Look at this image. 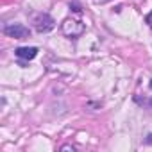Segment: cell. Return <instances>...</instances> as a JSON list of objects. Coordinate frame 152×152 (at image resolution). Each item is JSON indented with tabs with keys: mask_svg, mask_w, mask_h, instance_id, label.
I'll list each match as a JSON object with an SVG mask.
<instances>
[{
	"mask_svg": "<svg viewBox=\"0 0 152 152\" xmlns=\"http://www.w3.org/2000/svg\"><path fill=\"white\" fill-rule=\"evenodd\" d=\"M15 54H16L18 59L31 61V59H34V57L38 56V48H36V47H20V48L15 50Z\"/></svg>",
	"mask_w": 152,
	"mask_h": 152,
	"instance_id": "cell-4",
	"label": "cell"
},
{
	"mask_svg": "<svg viewBox=\"0 0 152 152\" xmlns=\"http://www.w3.org/2000/svg\"><path fill=\"white\" fill-rule=\"evenodd\" d=\"M100 2H106V0H100Z\"/></svg>",
	"mask_w": 152,
	"mask_h": 152,
	"instance_id": "cell-11",
	"label": "cell"
},
{
	"mask_svg": "<svg viewBox=\"0 0 152 152\" xmlns=\"http://www.w3.org/2000/svg\"><path fill=\"white\" fill-rule=\"evenodd\" d=\"M4 34H7L9 38H15V39H25L31 36V31L22 23H7L4 27Z\"/></svg>",
	"mask_w": 152,
	"mask_h": 152,
	"instance_id": "cell-3",
	"label": "cell"
},
{
	"mask_svg": "<svg viewBox=\"0 0 152 152\" xmlns=\"http://www.w3.org/2000/svg\"><path fill=\"white\" fill-rule=\"evenodd\" d=\"M148 88H150V90H152V81H150V83H148Z\"/></svg>",
	"mask_w": 152,
	"mask_h": 152,
	"instance_id": "cell-10",
	"label": "cell"
},
{
	"mask_svg": "<svg viewBox=\"0 0 152 152\" xmlns=\"http://www.w3.org/2000/svg\"><path fill=\"white\" fill-rule=\"evenodd\" d=\"M145 22L148 23V27H152V11H150V13L147 15V18H145Z\"/></svg>",
	"mask_w": 152,
	"mask_h": 152,
	"instance_id": "cell-5",
	"label": "cell"
},
{
	"mask_svg": "<svg viewBox=\"0 0 152 152\" xmlns=\"http://www.w3.org/2000/svg\"><path fill=\"white\" fill-rule=\"evenodd\" d=\"M84 31H86L84 23L79 22V20H73V18H66V20L63 22V25H61V32H63L66 38H72V39L79 38Z\"/></svg>",
	"mask_w": 152,
	"mask_h": 152,
	"instance_id": "cell-1",
	"label": "cell"
},
{
	"mask_svg": "<svg viewBox=\"0 0 152 152\" xmlns=\"http://www.w3.org/2000/svg\"><path fill=\"white\" fill-rule=\"evenodd\" d=\"M61 150H73V147H70V145H64V147H63Z\"/></svg>",
	"mask_w": 152,
	"mask_h": 152,
	"instance_id": "cell-7",
	"label": "cell"
},
{
	"mask_svg": "<svg viewBox=\"0 0 152 152\" xmlns=\"http://www.w3.org/2000/svg\"><path fill=\"white\" fill-rule=\"evenodd\" d=\"M70 9H73L75 13H81V7H79V4H70Z\"/></svg>",
	"mask_w": 152,
	"mask_h": 152,
	"instance_id": "cell-6",
	"label": "cell"
},
{
	"mask_svg": "<svg viewBox=\"0 0 152 152\" xmlns=\"http://www.w3.org/2000/svg\"><path fill=\"white\" fill-rule=\"evenodd\" d=\"M147 143H150V145H152V134H148V136H147Z\"/></svg>",
	"mask_w": 152,
	"mask_h": 152,
	"instance_id": "cell-9",
	"label": "cell"
},
{
	"mask_svg": "<svg viewBox=\"0 0 152 152\" xmlns=\"http://www.w3.org/2000/svg\"><path fill=\"white\" fill-rule=\"evenodd\" d=\"M143 104L148 106V107H152V100H143Z\"/></svg>",
	"mask_w": 152,
	"mask_h": 152,
	"instance_id": "cell-8",
	"label": "cell"
},
{
	"mask_svg": "<svg viewBox=\"0 0 152 152\" xmlns=\"http://www.w3.org/2000/svg\"><path fill=\"white\" fill-rule=\"evenodd\" d=\"M32 23H34V29H36L38 32H48V31H52L54 25H56L54 18H52L50 15H47V13H38V15H34Z\"/></svg>",
	"mask_w": 152,
	"mask_h": 152,
	"instance_id": "cell-2",
	"label": "cell"
}]
</instances>
